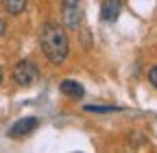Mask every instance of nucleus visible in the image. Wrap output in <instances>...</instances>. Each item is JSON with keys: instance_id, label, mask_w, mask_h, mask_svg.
I'll return each mask as SVG.
<instances>
[{"instance_id": "f257e3e1", "label": "nucleus", "mask_w": 157, "mask_h": 153, "mask_svg": "<svg viewBox=\"0 0 157 153\" xmlns=\"http://www.w3.org/2000/svg\"><path fill=\"white\" fill-rule=\"evenodd\" d=\"M39 46L42 53L48 59V64L52 66H61L68 59L70 53V44H68V35L63 31V26H59L57 22H46L39 31Z\"/></svg>"}, {"instance_id": "f03ea898", "label": "nucleus", "mask_w": 157, "mask_h": 153, "mask_svg": "<svg viewBox=\"0 0 157 153\" xmlns=\"http://www.w3.org/2000/svg\"><path fill=\"white\" fill-rule=\"evenodd\" d=\"M11 76H13V81L20 88H29V85H33L39 79V68L31 59H20L13 66V70H11Z\"/></svg>"}, {"instance_id": "7ed1b4c3", "label": "nucleus", "mask_w": 157, "mask_h": 153, "mask_svg": "<svg viewBox=\"0 0 157 153\" xmlns=\"http://www.w3.org/2000/svg\"><path fill=\"white\" fill-rule=\"evenodd\" d=\"M61 18H63V26L66 29L76 31L78 24H81V0H63Z\"/></svg>"}, {"instance_id": "20e7f679", "label": "nucleus", "mask_w": 157, "mask_h": 153, "mask_svg": "<svg viewBox=\"0 0 157 153\" xmlns=\"http://www.w3.org/2000/svg\"><path fill=\"white\" fill-rule=\"evenodd\" d=\"M37 125H39V120H37L35 116H24V118H20V120H15V123L11 125L9 136H11V138H24V136H29L31 131L37 129Z\"/></svg>"}, {"instance_id": "39448f33", "label": "nucleus", "mask_w": 157, "mask_h": 153, "mask_svg": "<svg viewBox=\"0 0 157 153\" xmlns=\"http://www.w3.org/2000/svg\"><path fill=\"white\" fill-rule=\"evenodd\" d=\"M122 11V0H105L101 7V20L103 22H116Z\"/></svg>"}, {"instance_id": "423d86ee", "label": "nucleus", "mask_w": 157, "mask_h": 153, "mask_svg": "<svg viewBox=\"0 0 157 153\" xmlns=\"http://www.w3.org/2000/svg\"><path fill=\"white\" fill-rule=\"evenodd\" d=\"M59 90H61V94H66V96H70V99H83L85 96L83 85L72 81V79H63L61 85H59Z\"/></svg>"}, {"instance_id": "0eeeda50", "label": "nucleus", "mask_w": 157, "mask_h": 153, "mask_svg": "<svg viewBox=\"0 0 157 153\" xmlns=\"http://www.w3.org/2000/svg\"><path fill=\"white\" fill-rule=\"evenodd\" d=\"M2 7L11 15H20V13L26 9V0H2Z\"/></svg>"}, {"instance_id": "6e6552de", "label": "nucleus", "mask_w": 157, "mask_h": 153, "mask_svg": "<svg viewBox=\"0 0 157 153\" xmlns=\"http://www.w3.org/2000/svg\"><path fill=\"white\" fill-rule=\"evenodd\" d=\"M90 114H113V112H120L122 107H111V105H85L83 107Z\"/></svg>"}, {"instance_id": "1a4fd4ad", "label": "nucleus", "mask_w": 157, "mask_h": 153, "mask_svg": "<svg viewBox=\"0 0 157 153\" xmlns=\"http://www.w3.org/2000/svg\"><path fill=\"white\" fill-rule=\"evenodd\" d=\"M148 81H151V83L157 88V66H153V68L148 70Z\"/></svg>"}, {"instance_id": "9d476101", "label": "nucleus", "mask_w": 157, "mask_h": 153, "mask_svg": "<svg viewBox=\"0 0 157 153\" xmlns=\"http://www.w3.org/2000/svg\"><path fill=\"white\" fill-rule=\"evenodd\" d=\"M5 31H7V24H5V20H0V37L5 35Z\"/></svg>"}, {"instance_id": "9b49d317", "label": "nucleus", "mask_w": 157, "mask_h": 153, "mask_svg": "<svg viewBox=\"0 0 157 153\" xmlns=\"http://www.w3.org/2000/svg\"><path fill=\"white\" fill-rule=\"evenodd\" d=\"M2 79H5V70H2V66H0V83H2Z\"/></svg>"}]
</instances>
